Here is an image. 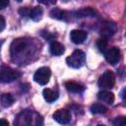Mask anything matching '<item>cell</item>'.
Here are the masks:
<instances>
[{"mask_svg": "<svg viewBox=\"0 0 126 126\" xmlns=\"http://www.w3.org/2000/svg\"><path fill=\"white\" fill-rule=\"evenodd\" d=\"M27 47V41L23 38L15 39L11 44V54L17 55L18 53L24 51V49Z\"/></svg>", "mask_w": 126, "mask_h": 126, "instance_id": "9c48e42d", "label": "cell"}, {"mask_svg": "<svg viewBox=\"0 0 126 126\" xmlns=\"http://www.w3.org/2000/svg\"><path fill=\"white\" fill-rule=\"evenodd\" d=\"M96 15V11L93 8H83L78 10L75 13V16L77 18H86V17H94Z\"/></svg>", "mask_w": 126, "mask_h": 126, "instance_id": "5bb4252c", "label": "cell"}, {"mask_svg": "<svg viewBox=\"0 0 126 126\" xmlns=\"http://www.w3.org/2000/svg\"><path fill=\"white\" fill-rule=\"evenodd\" d=\"M2 43H3V40H0V49H1V46H2Z\"/></svg>", "mask_w": 126, "mask_h": 126, "instance_id": "484cf974", "label": "cell"}, {"mask_svg": "<svg viewBox=\"0 0 126 126\" xmlns=\"http://www.w3.org/2000/svg\"><path fill=\"white\" fill-rule=\"evenodd\" d=\"M42 94H43L44 99H45L47 102H53V101H55V100L58 98V96H59L57 91H54V90H51V89H47V88L43 90Z\"/></svg>", "mask_w": 126, "mask_h": 126, "instance_id": "4fadbf2b", "label": "cell"}, {"mask_svg": "<svg viewBox=\"0 0 126 126\" xmlns=\"http://www.w3.org/2000/svg\"><path fill=\"white\" fill-rule=\"evenodd\" d=\"M5 26H6L5 19H4L3 16H0V32H2L5 29Z\"/></svg>", "mask_w": 126, "mask_h": 126, "instance_id": "7402d4cb", "label": "cell"}, {"mask_svg": "<svg viewBox=\"0 0 126 126\" xmlns=\"http://www.w3.org/2000/svg\"><path fill=\"white\" fill-rule=\"evenodd\" d=\"M85 61H86V55L80 49L75 50L70 56H68L66 58L67 65L72 68H75V69L81 68L85 64Z\"/></svg>", "mask_w": 126, "mask_h": 126, "instance_id": "6da1fadb", "label": "cell"}, {"mask_svg": "<svg viewBox=\"0 0 126 126\" xmlns=\"http://www.w3.org/2000/svg\"><path fill=\"white\" fill-rule=\"evenodd\" d=\"M96 46L98 48V50L101 52V53H104L106 51V48H107V39L105 37H101L99 38L97 41H96Z\"/></svg>", "mask_w": 126, "mask_h": 126, "instance_id": "d6986e66", "label": "cell"}, {"mask_svg": "<svg viewBox=\"0 0 126 126\" xmlns=\"http://www.w3.org/2000/svg\"><path fill=\"white\" fill-rule=\"evenodd\" d=\"M98 87L101 89H105V90H109L112 89L114 87L115 84V77L114 74L111 71H105L98 79Z\"/></svg>", "mask_w": 126, "mask_h": 126, "instance_id": "7a4b0ae2", "label": "cell"}, {"mask_svg": "<svg viewBox=\"0 0 126 126\" xmlns=\"http://www.w3.org/2000/svg\"><path fill=\"white\" fill-rule=\"evenodd\" d=\"M30 11H31V10H30L29 8H24V7H23V8H21V9L19 10V13L24 17V16H29V15H30Z\"/></svg>", "mask_w": 126, "mask_h": 126, "instance_id": "44dd1931", "label": "cell"}, {"mask_svg": "<svg viewBox=\"0 0 126 126\" xmlns=\"http://www.w3.org/2000/svg\"><path fill=\"white\" fill-rule=\"evenodd\" d=\"M51 76V71L48 67H41L39 69L36 70V72L33 75V80L34 82H36L37 84L44 86L49 82Z\"/></svg>", "mask_w": 126, "mask_h": 126, "instance_id": "277c9868", "label": "cell"}, {"mask_svg": "<svg viewBox=\"0 0 126 126\" xmlns=\"http://www.w3.org/2000/svg\"><path fill=\"white\" fill-rule=\"evenodd\" d=\"M65 88H66V90L68 92L74 93V94L83 93L84 90H85V88L81 84H79L77 82H74V81H68V82H66L65 83Z\"/></svg>", "mask_w": 126, "mask_h": 126, "instance_id": "30bf717a", "label": "cell"}, {"mask_svg": "<svg viewBox=\"0 0 126 126\" xmlns=\"http://www.w3.org/2000/svg\"><path fill=\"white\" fill-rule=\"evenodd\" d=\"M9 5V0H0V10L5 9Z\"/></svg>", "mask_w": 126, "mask_h": 126, "instance_id": "603a6c76", "label": "cell"}, {"mask_svg": "<svg viewBox=\"0 0 126 126\" xmlns=\"http://www.w3.org/2000/svg\"><path fill=\"white\" fill-rule=\"evenodd\" d=\"M8 125H9V122L6 119H4V118L0 119V126H8Z\"/></svg>", "mask_w": 126, "mask_h": 126, "instance_id": "d4e9b609", "label": "cell"}, {"mask_svg": "<svg viewBox=\"0 0 126 126\" xmlns=\"http://www.w3.org/2000/svg\"><path fill=\"white\" fill-rule=\"evenodd\" d=\"M21 74L9 67H2L0 69V83H11L17 80Z\"/></svg>", "mask_w": 126, "mask_h": 126, "instance_id": "3957f363", "label": "cell"}, {"mask_svg": "<svg viewBox=\"0 0 126 126\" xmlns=\"http://www.w3.org/2000/svg\"><path fill=\"white\" fill-rule=\"evenodd\" d=\"M50 17L53 18V19H57V20H66V17H67V13L65 11H62L58 8H55V9H52L49 13Z\"/></svg>", "mask_w": 126, "mask_h": 126, "instance_id": "2e32d148", "label": "cell"}, {"mask_svg": "<svg viewBox=\"0 0 126 126\" xmlns=\"http://www.w3.org/2000/svg\"><path fill=\"white\" fill-rule=\"evenodd\" d=\"M91 112L94 114H104L107 112V107L101 103H94L91 106Z\"/></svg>", "mask_w": 126, "mask_h": 126, "instance_id": "e0dca14e", "label": "cell"}, {"mask_svg": "<svg viewBox=\"0 0 126 126\" xmlns=\"http://www.w3.org/2000/svg\"><path fill=\"white\" fill-rule=\"evenodd\" d=\"M97 98L107 104H112L114 101V94L108 91H102L97 94Z\"/></svg>", "mask_w": 126, "mask_h": 126, "instance_id": "7c38bea8", "label": "cell"}, {"mask_svg": "<svg viewBox=\"0 0 126 126\" xmlns=\"http://www.w3.org/2000/svg\"><path fill=\"white\" fill-rule=\"evenodd\" d=\"M42 15H43V10L40 6H36L34 8H32L31 11H30V18L34 21V22H38L41 20L42 18Z\"/></svg>", "mask_w": 126, "mask_h": 126, "instance_id": "9a60e30c", "label": "cell"}, {"mask_svg": "<svg viewBox=\"0 0 126 126\" xmlns=\"http://www.w3.org/2000/svg\"><path fill=\"white\" fill-rule=\"evenodd\" d=\"M113 125L115 126H123L126 124V121H125V118L123 116H120V117H116L113 121H112Z\"/></svg>", "mask_w": 126, "mask_h": 126, "instance_id": "ffe728a7", "label": "cell"}, {"mask_svg": "<svg viewBox=\"0 0 126 126\" xmlns=\"http://www.w3.org/2000/svg\"><path fill=\"white\" fill-rule=\"evenodd\" d=\"M16 1H18V2H21V1H22V0H16Z\"/></svg>", "mask_w": 126, "mask_h": 126, "instance_id": "4316f807", "label": "cell"}, {"mask_svg": "<svg viewBox=\"0 0 126 126\" xmlns=\"http://www.w3.org/2000/svg\"><path fill=\"white\" fill-rule=\"evenodd\" d=\"M0 99H1V104L4 107H9L14 103V97L11 94H3Z\"/></svg>", "mask_w": 126, "mask_h": 126, "instance_id": "ac0fdd59", "label": "cell"}, {"mask_svg": "<svg viewBox=\"0 0 126 126\" xmlns=\"http://www.w3.org/2000/svg\"><path fill=\"white\" fill-rule=\"evenodd\" d=\"M88 37V33L85 31L82 30H73L70 32V38L72 40V42H74L75 44H80L83 43Z\"/></svg>", "mask_w": 126, "mask_h": 126, "instance_id": "ba28073f", "label": "cell"}, {"mask_svg": "<svg viewBox=\"0 0 126 126\" xmlns=\"http://www.w3.org/2000/svg\"><path fill=\"white\" fill-rule=\"evenodd\" d=\"M49 49H50V53L52 55H55V56H60L64 53L65 51V47L62 43L58 42V41H52L50 43V46H49Z\"/></svg>", "mask_w": 126, "mask_h": 126, "instance_id": "8fae6325", "label": "cell"}, {"mask_svg": "<svg viewBox=\"0 0 126 126\" xmlns=\"http://www.w3.org/2000/svg\"><path fill=\"white\" fill-rule=\"evenodd\" d=\"M53 119L60 124H68L71 121V112L67 109H58L53 113Z\"/></svg>", "mask_w": 126, "mask_h": 126, "instance_id": "8992f818", "label": "cell"}, {"mask_svg": "<svg viewBox=\"0 0 126 126\" xmlns=\"http://www.w3.org/2000/svg\"><path fill=\"white\" fill-rule=\"evenodd\" d=\"M104 56L106 61L110 64V65H116L119 61H120V50L118 47H111L110 49L106 50L104 52Z\"/></svg>", "mask_w": 126, "mask_h": 126, "instance_id": "5b68a950", "label": "cell"}, {"mask_svg": "<svg viewBox=\"0 0 126 126\" xmlns=\"http://www.w3.org/2000/svg\"><path fill=\"white\" fill-rule=\"evenodd\" d=\"M117 30V27L114 23H111V22H104L101 27H100V30H99V32L100 34L102 35V37H109L111 35H113L115 33Z\"/></svg>", "mask_w": 126, "mask_h": 126, "instance_id": "52a82bcc", "label": "cell"}, {"mask_svg": "<svg viewBox=\"0 0 126 126\" xmlns=\"http://www.w3.org/2000/svg\"><path fill=\"white\" fill-rule=\"evenodd\" d=\"M40 2L45 5H54L56 3V0H40Z\"/></svg>", "mask_w": 126, "mask_h": 126, "instance_id": "cb8c5ba5", "label": "cell"}]
</instances>
